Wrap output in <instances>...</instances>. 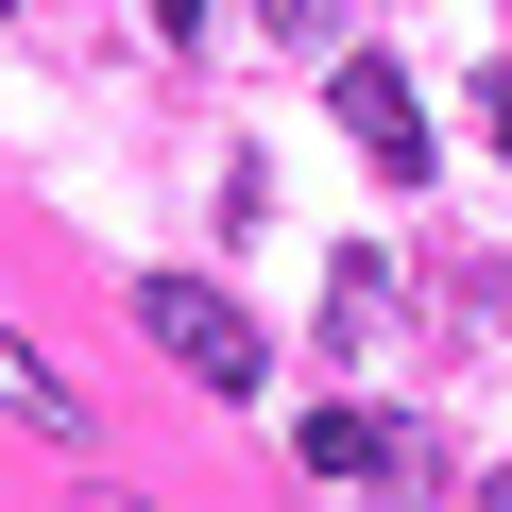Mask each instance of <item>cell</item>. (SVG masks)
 <instances>
[{
  "instance_id": "cell-7",
  "label": "cell",
  "mask_w": 512,
  "mask_h": 512,
  "mask_svg": "<svg viewBox=\"0 0 512 512\" xmlns=\"http://www.w3.org/2000/svg\"><path fill=\"white\" fill-rule=\"evenodd\" d=\"M256 35H291V52H325V35H342V0H256Z\"/></svg>"
},
{
  "instance_id": "cell-13",
  "label": "cell",
  "mask_w": 512,
  "mask_h": 512,
  "mask_svg": "<svg viewBox=\"0 0 512 512\" xmlns=\"http://www.w3.org/2000/svg\"><path fill=\"white\" fill-rule=\"evenodd\" d=\"M0 18H18V0H0Z\"/></svg>"
},
{
  "instance_id": "cell-3",
  "label": "cell",
  "mask_w": 512,
  "mask_h": 512,
  "mask_svg": "<svg viewBox=\"0 0 512 512\" xmlns=\"http://www.w3.org/2000/svg\"><path fill=\"white\" fill-rule=\"evenodd\" d=\"M0 410H18L35 444H69V427H86V393H69V376H52L35 342H18V325H0Z\"/></svg>"
},
{
  "instance_id": "cell-8",
  "label": "cell",
  "mask_w": 512,
  "mask_h": 512,
  "mask_svg": "<svg viewBox=\"0 0 512 512\" xmlns=\"http://www.w3.org/2000/svg\"><path fill=\"white\" fill-rule=\"evenodd\" d=\"M478 137H495V154H512V69H478Z\"/></svg>"
},
{
  "instance_id": "cell-6",
  "label": "cell",
  "mask_w": 512,
  "mask_h": 512,
  "mask_svg": "<svg viewBox=\"0 0 512 512\" xmlns=\"http://www.w3.org/2000/svg\"><path fill=\"white\" fill-rule=\"evenodd\" d=\"M359 495H376V512H444V461H427V444H410V427H393V444H376V478H359Z\"/></svg>"
},
{
  "instance_id": "cell-4",
  "label": "cell",
  "mask_w": 512,
  "mask_h": 512,
  "mask_svg": "<svg viewBox=\"0 0 512 512\" xmlns=\"http://www.w3.org/2000/svg\"><path fill=\"white\" fill-rule=\"evenodd\" d=\"M325 342H342V359H376V342H393V274H376V256H342V291H325Z\"/></svg>"
},
{
  "instance_id": "cell-11",
  "label": "cell",
  "mask_w": 512,
  "mask_h": 512,
  "mask_svg": "<svg viewBox=\"0 0 512 512\" xmlns=\"http://www.w3.org/2000/svg\"><path fill=\"white\" fill-rule=\"evenodd\" d=\"M478 512H512V461H495V478H478Z\"/></svg>"
},
{
  "instance_id": "cell-10",
  "label": "cell",
  "mask_w": 512,
  "mask_h": 512,
  "mask_svg": "<svg viewBox=\"0 0 512 512\" xmlns=\"http://www.w3.org/2000/svg\"><path fill=\"white\" fill-rule=\"evenodd\" d=\"M478 325H512V256H495V274H478Z\"/></svg>"
},
{
  "instance_id": "cell-5",
  "label": "cell",
  "mask_w": 512,
  "mask_h": 512,
  "mask_svg": "<svg viewBox=\"0 0 512 512\" xmlns=\"http://www.w3.org/2000/svg\"><path fill=\"white\" fill-rule=\"evenodd\" d=\"M376 444H393L376 410H308V427H291V461H308V478H376Z\"/></svg>"
},
{
  "instance_id": "cell-9",
  "label": "cell",
  "mask_w": 512,
  "mask_h": 512,
  "mask_svg": "<svg viewBox=\"0 0 512 512\" xmlns=\"http://www.w3.org/2000/svg\"><path fill=\"white\" fill-rule=\"evenodd\" d=\"M154 35H171V52H188V35H205V0H154Z\"/></svg>"
},
{
  "instance_id": "cell-2",
  "label": "cell",
  "mask_w": 512,
  "mask_h": 512,
  "mask_svg": "<svg viewBox=\"0 0 512 512\" xmlns=\"http://www.w3.org/2000/svg\"><path fill=\"white\" fill-rule=\"evenodd\" d=\"M325 103H342V137H359V171H376V188H410V171L444 154V137H427V103H410V69H376V52H342V86H325Z\"/></svg>"
},
{
  "instance_id": "cell-12",
  "label": "cell",
  "mask_w": 512,
  "mask_h": 512,
  "mask_svg": "<svg viewBox=\"0 0 512 512\" xmlns=\"http://www.w3.org/2000/svg\"><path fill=\"white\" fill-rule=\"evenodd\" d=\"M86 512H154V495H86Z\"/></svg>"
},
{
  "instance_id": "cell-1",
  "label": "cell",
  "mask_w": 512,
  "mask_h": 512,
  "mask_svg": "<svg viewBox=\"0 0 512 512\" xmlns=\"http://www.w3.org/2000/svg\"><path fill=\"white\" fill-rule=\"evenodd\" d=\"M137 325H154V359H171V376H205L222 410H239L256 376H274L256 308H239V291H205V274H137Z\"/></svg>"
}]
</instances>
